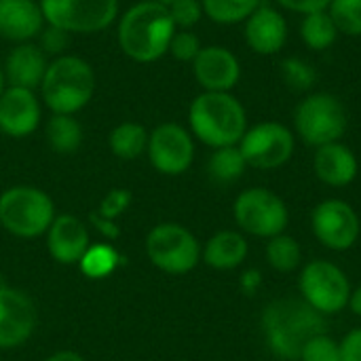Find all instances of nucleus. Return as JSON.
Here are the masks:
<instances>
[{"instance_id":"nucleus-3","label":"nucleus","mask_w":361,"mask_h":361,"mask_svg":"<svg viewBox=\"0 0 361 361\" xmlns=\"http://www.w3.org/2000/svg\"><path fill=\"white\" fill-rule=\"evenodd\" d=\"M262 332L269 349L279 360H298L305 343L326 332V319L305 300H275L262 315Z\"/></svg>"},{"instance_id":"nucleus-40","label":"nucleus","mask_w":361,"mask_h":361,"mask_svg":"<svg viewBox=\"0 0 361 361\" xmlns=\"http://www.w3.org/2000/svg\"><path fill=\"white\" fill-rule=\"evenodd\" d=\"M262 286V275L256 271V269H250L241 275V290L247 294V296H254L258 292V288Z\"/></svg>"},{"instance_id":"nucleus-37","label":"nucleus","mask_w":361,"mask_h":361,"mask_svg":"<svg viewBox=\"0 0 361 361\" xmlns=\"http://www.w3.org/2000/svg\"><path fill=\"white\" fill-rule=\"evenodd\" d=\"M275 2L286 11L309 15V13H317V11H328L332 0H275Z\"/></svg>"},{"instance_id":"nucleus-8","label":"nucleus","mask_w":361,"mask_h":361,"mask_svg":"<svg viewBox=\"0 0 361 361\" xmlns=\"http://www.w3.org/2000/svg\"><path fill=\"white\" fill-rule=\"evenodd\" d=\"M233 218L243 235L271 239L286 233L290 224V209L271 188L252 186L237 195L233 203Z\"/></svg>"},{"instance_id":"nucleus-21","label":"nucleus","mask_w":361,"mask_h":361,"mask_svg":"<svg viewBox=\"0 0 361 361\" xmlns=\"http://www.w3.org/2000/svg\"><path fill=\"white\" fill-rule=\"evenodd\" d=\"M313 171L319 178V182H324L326 186L345 188L355 182L360 173V161L347 144L332 142L315 148Z\"/></svg>"},{"instance_id":"nucleus-20","label":"nucleus","mask_w":361,"mask_h":361,"mask_svg":"<svg viewBox=\"0 0 361 361\" xmlns=\"http://www.w3.org/2000/svg\"><path fill=\"white\" fill-rule=\"evenodd\" d=\"M49 61L51 59L42 53V49L36 42L15 44L6 53L4 63H2L4 80L11 87H23V89L38 91Z\"/></svg>"},{"instance_id":"nucleus-39","label":"nucleus","mask_w":361,"mask_h":361,"mask_svg":"<svg viewBox=\"0 0 361 361\" xmlns=\"http://www.w3.org/2000/svg\"><path fill=\"white\" fill-rule=\"evenodd\" d=\"M89 220H91V224H93L106 239H116V237L121 235L116 222H114V220H108V218H102L97 212H93V214L89 216Z\"/></svg>"},{"instance_id":"nucleus-2","label":"nucleus","mask_w":361,"mask_h":361,"mask_svg":"<svg viewBox=\"0 0 361 361\" xmlns=\"http://www.w3.org/2000/svg\"><path fill=\"white\" fill-rule=\"evenodd\" d=\"M188 131L214 150L237 146L247 131V112L233 93L201 91L188 106Z\"/></svg>"},{"instance_id":"nucleus-33","label":"nucleus","mask_w":361,"mask_h":361,"mask_svg":"<svg viewBox=\"0 0 361 361\" xmlns=\"http://www.w3.org/2000/svg\"><path fill=\"white\" fill-rule=\"evenodd\" d=\"M201 49H203L201 38L192 30H176V34L171 36V42H169V51L167 53L176 61L192 63Z\"/></svg>"},{"instance_id":"nucleus-32","label":"nucleus","mask_w":361,"mask_h":361,"mask_svg":"<svg viewBox=\"0 0 361 361\" xmlns=\"http://www.w3.org/2000/svg\"><path fill=\"white\" fill-rule=\"evenodd\" d=\"M300 361H343L341 357V345L338 341H334L332 336L317 334L313 338H309L305 343V347L300 349Z\"/></svg>"},{"instance_id":"nucleus-19","label":"nucleus","mask_w":361,"mask_h":361,"mask_svg":"<svg viewBox=\"0 0 361 361\" xmlns=\"http://www.w3.org/2000/svg\"><path fill=\"white\" fill-rule=\"evenodd\" d=\"M44 25L38 0H0V38L15 44L34 42Z\"/></svg>"},{"instance_id":"nucleus-13","label":"nucleus","mask_w":361,"mask_h":361,"mask_svg":"<svg viewBox=\"0 0 361 361\" xmlns=\"http://www.w3.org/2000/svg\"><path fill=\"white\" fill-rule=\"evenodd\" d=\"M150 165L163 176H182L195 161V137L180 123H161L148 133Z\"/></svg>"},{"instance_id":"nucleus-14","label":"nucleus","mask_w":361,"mask_h":361,"mask_svg":"<svg viewBox=\"0 0 361 361\" xmlns=\"http://www.w3.org/2000/svg\"><path fill=\"white\" fill-rule=\"evenodd\" d=\"M36 328L32 298L11 286H0V349H17L30 341Z\"/></svg>"},{"instance_id":"nucleus-41","label":"nucleus","mask_w":361,"mask_h":361,"mask_svg":"<svg viewBox=\"0 0 361 361\" xmlns=\"http://www.w3.org/2000/svg\"><path fill=\"white\" fill-rule=\"evenodd\" d=\"M347 309H349L353 315L361 317V286H357V288H353V290H351V298H349Z\"/></svg>"},{"instance_id":"nucleus-24","label":"nucleus","mask_w":361,"mask_h":361,"mask_svg":"<svg viewBox=\"0 0 361 361\" xmlns=\"http://www.w3.org/2000/svg\"><path fill=\"white\" fill-rule=\"evenodd\" d=\"M148 129L142 123L125 121L112 127L108 135V148L110 152L121 161H133L146 154L148 148Z\"/></svg>"},{"instance_id":"nucleus-28","label":"nucleus","mask_w":361,"mask_h":361,"mask_svg":"<svg viewBox=\"0 0 361 361\" xmlns=\"http://www.w3.org/2000/svg\"><path fill=\"white\" fill-rule=\"evenodd\" d=\"M203 15L220 25H235L243 23L260 4L262 0H201Z\"/></svg>"},{"instance_id":"nucleus-35","label":"nucleus","mask_w":361,"mask_h":361,"mask_svg":"<svg viewBox=\"0 0 361 361\" xmlns=\"http://www.w3.org/2000/svg\"><path fill=\"white\" fill-rule=\"evenodd\" d=\"M70 38H72V34H68V32H63V30H59V27H55V25H44L42 32H40L38 38H36V40H38L36 44L42 49V53H44L47 57L55 59V57H61V55L68 53Z\"/></svg>"},{"instance_id":"nucleus-18","label":"nucleus","mask_w":361,"mask_h":361,"mask_svg":"<svg viewBox=\"0 0 361 361\" xmlns=\"http://www.w3.org/2000/svg\"><path fill=\"white\" fill-rule=\"evenodd\" d=\"M89 231L76 216H55L47 231V247L59 264H78L89 250Z\"/></svg>"},{"instance_id":"nucleus-27","label":"nucleus","mask_w":361,"mask_h":361,"mask_svg":"<svg viewBox=\"0 0 361 361\" xmlns=\"http://www.w3.org/2000/svg\"><path fill=\"white\" fill-rule=\"evenodd\" d=\"M247 169V163L239 150V146H224L216 148L207 161V173L218 184H233L237 182Z\"/></svg>"},{"instance_id":"nucleus-23","label":"nucleus","mask_w":361,"mask_h":361,"mask_svg":"<svg viewBox=\"0 0 361 361\" xmlns=\"http://www.w3.org/2000/svg\"><path fill=\"white\" fill-rule=\"evenodd\" d=\"M44 137L53 152L74 154L82 146L85 131L74 114H51L44 125Z\"/></svg>"},{"instance_id":"nucleus-42","label":"nucleus","mask_w":361,"mask_h":361,"mask_svg":"<svg viewBox=\"0 0 361 361\" xmlns=\"http://www.w3.org/2000/svg\"><path fill=\"white\" fill-rule=\"evenodd\" d=\"M44 361H85V357L76 351H57Z\"/></svg>"},{"instance_id":"nucleus-43","label":"nucleus","mask_w":361,"mask_h":361,"mask_svg":"<svg viewBox=\"0 0 361 361\" xmlns=\"http://www.w3.org/2000/svg\"><path fill=\"white\" fill-rule=\"evenodd\" d=\"M6 89V80H4V74H2V66H0V95H2V91Z\"/></svg>"},{"instance_id":"nucleus-25","label":"nucleus","mask_w":361,"mask_h":361,"mask_svg":"<svg viewBox=\"0 0 361 361\" xmlns=\"http://www.w3.org/2000/svg\"><path fill=\"white\" fill-rule=\"evenodd\" d=\"M300 38L302 42L313 49V51H326L328 47H332L338 38V30L330 17L328 11H317V13H309L302 15L300 21Z\"/></svg>"},{"instance_id":"nucleus-7","label":"nucleus","mask_w":361,"mask_h":361,"mask_svg":"<svg viewBox=\"0 0 361 361\" xmlns=\"http://www.w3.org/2000/svg\"><path fill=\"white\" fill-rule=\"evenodd\" d=\"M351 290L353 288L347 273L330 260L317 258L300 269V298L324 317L343 313L349 305Z\"/></svg>"},{"instance_id":"nucleus-15","label":"nucleus","mask_w":361,"mask_h":361,"mask_svg":"<svg viewBox=\"0 0 361 361\" xmlns=\"http://www.w3.org/2000/svg\"><path fill=\"white\" fill-rule=\"evenodd\" d=\"M42 121L40 95L32 89L11 87L0 95V131L8 137L32 135Z\"/></svg>"},{"instance_id":"nucleus-12","label":"nucleus","mask_w":361,"mask_h":361,"mask_svg":"<svg viewBox=\"0 0 361 361\" xmlns=\"http://www.w3.org/2000/svg\"><path fill=\"white\" fill-rule=\"evenodd\" d=\"M311 231L324 247L347 252L360 239L361 220L351 203L343 199H326L317 203L311 214Z\"/></svg>"},{"instance_id":"nucleus-1","label":"nucleus","mask_w":361,"mask_h":361,"mask_svg":"<svg viewBox=\"0 0 361 361\" xmlns=\"http://www.w3.org/2000/svg\"><path fill=\"white\" fill-rule=\"evenodd\" d=\"M116 21L118 47L131 61L152 63L167 55L171 36L176 34L167 6L154 0H140L131 4Z\"/></svg>"},{"instance_id":"nucleus-16","label":"nucleus","mask_w":361,"mask_h":361,"mask_svg":"<svg viewBox=\"0 0 361 361\" xmlns=\"http://www.w3.org/2000/svg\"><path fill=\"white\" fill-rule=\"evenodd\" d=\"M192 76L203 91L231 93L241 78V63L237 55L222 44H207L195 57Z\"/></svg>"},{"instance_id":"nucleus-9","label":"nucleus","mask_w":361,"mask_h":361,"mask_svg":"<svg viewBox=\"0 0 361 361\" xmlns=\"http://www.w3.org/2000/svg\"><path fill=\"white\" fill-rule=\"evenodd\" d=\"M146 256L163 273L186 275L201 262V243L186 226L161 222L146 235Z\"/></svg>"},{"instance_id":"nucleus-44","label":"nucleus","mask_w":361,"mask_h":361,"mask_svg":"<svg viewBox=\"0 0 361 361\" xmlns=\"http://www.w3.org/2000/svg\"><path fill=\"white\" fill-rule=\"evenodd\" d=\"M154 2H159V4H163V6H169V4L176 2V0H154Z\"/></svg>"},{"instance_id":"nucleus-36","label":"nucleus","mask_w":361,"mask_h":361,"mask_svg":"<svg viewBox=\"0 0 361 361\" xmlns=\"http://www.w3.org/2000/svg\"><path fill=\"white\" fill-rule=\"evenodd\" d=\"M131 201H133L131 190H127V188H112V190L102 199V203H99V207H97V214H99L102 218H108V220H114V222H116V218H121V216L129 209Z\"/></svg>"},{"instance_id":"nucleus-26","label":"nucleus","mask_w":361,"mask_h":361,"mask_svg":"<svg viewBox=\"0 0 361 361\" xmlns=\"http://www.w3.org/2000/svg\"><path fill=\"white\" fill-rule=\"evenodd\" d=\"M267 250H264V256H267V262L273 271L277 273H294L296 269H300L302 264V247L300 243L288 235V233H281L277 237H271L267 239Z\"/></svg>"},{"instance_id":"nucleus-22","label":"nucleus","mask_w":361,"mask_h":361,"mask_svg":"<svg viewBox=\"0 0 361 361\" xmlns=\"http://www.w3.org/2000/svg\"><path fill=\"white\" fill-rule=\"evenodd\" d=\"M250 254L247 239L241 231H218L201 247V260L216 271H233Z\"/></svg>"},{"instance_id":"nucleus-38","label":"nucleus","mask_w":361,"mask_h":361,"mask_svg":"<svg viewBox=\"0 0 361 361\" xmlns=\"http://www.w3.org/2000/svg\"><path fill=\"white\" fill-rule=\"evenodd\" d=\"M343 361H361V328H353L338 341Z\"/></svg>"},{"instance_id":"nucleus-31","label":"nucleus","mask_w":361,"mask_h":361,"mask_svg":"<svg viewBox=\"0 0 361 361\" xmlns=\"http://www.w3.org/2000/svg\"><path fill=\"white\" fill-rule=\"evenodd\" d=\"M281 78L292 91H309L317 82L315 68L302 57H288L281 61Z\"/></svg>"},{"instance_id":"nucleus-34","label":"nucleus","mask_w":361,"mask_h":361,"mask_svg":"<svg viewBox=\"0 0 361 361\" xmlns=\"http://www.w3.org/2000/svg\"><path fill=\"white\" fill-rule=\"evenodd\" d=\"M176 30H192L205 15L201 0H176L167 6Z\"/></svg>"},{"instance_id":"nucleus-29","label":"nucleus","mask_w":361,"mask_h":361,"mask_svg":"<svg viewBox=\"0 0 361 361\" xmlns=\"http://www.w3.org/2000/svg\"><path fill=\"white\" fill-rule=\"evenodd\" d=\"M118 252L108 245V243H91L89 250L85 252V256L80 258L78 267L85 273V277L89 279H106L108 275H112L118 267Z\"/></svg>"},{"instance_id":"nucleus-5","label":"nucleus","mask_w":361,"mask_h":361,"mask_svg":"<svg viewBox=\"0 0 361 361\" xmlns=\"http://www.w3.org/2000/svg\"><path fill=\"white\" fill-rule=\"evenodd\" d=\"M55 220L53 199L36 186H11L0 195V226L21 239L47 235Z\"/></svg>"},{"instance_id":"nucleus-30","label":"nucleus","mask_w":361,"mask_h":361,"mask_svg":"<svg viewBox=\"0 0 361 361\" xmlns=\"http://www.w3.org/2000/svg\"><path fill=\"white\" fill-rule=\"evenodd\" d=\"M328 13L338 30L345 36H361V0H332Z\"/></svg>"},{"instance_id":"nucleus-17","label":"nucleus","mask_w":361,"mask_h":361,"mask_svg":"<svg viewBox=\"0 0 361 361\" xmlns=\"http://www.w3.org/2000/svg\"><path fill=\"white\" fill-rule=\"evenodd\" d=\"M245 44L258 55H277L288 42V21L271 4H260L243 21Z\"/></svg>"},{"instance_id":"nucleus-11","label":"nucleus","mask_w":361,"mask_h":361,"mask_svg":"<svg viewBox=\"0 0 361 361\" xmlns=\"http://www.w3.org/2000/svg\"><path fill=\"white\" fill-rule=\"evenodd\" d=\"M237 146L247 167L271 171L290 163L296 150V135L283 123L264 121L247 127Z\"/></svg>"},{"instance_id":"nucleus-4","label":"nucleus","mask_w":361,"mask_h":361,"mask_svg":"<svg viewBox=\"0 0 361 361\" xmlns=\"http://www.w3.org/2000/svg\"><path fill=\"white\" fill-rule=\"evenodd\" d=\"M38 91L51 114H78L95 95V70L85 57L66 53L49 61Z\"/></svg>"},{"instance_id":"nucleus-10","label":"nucleus","mask_w":361,"mask_h":361,"mask_svg":"<svg viewBox=\"0 0 361 361\" xmlns=\"http://www.w3.org/2000/svg\"><path fill=\"white\" fill-rule=\"evenodd\" d=\"M44 23L68 34H97L118 19V0H38Z\"/></svg>"},{"instance_id":"nucleus-6","label":"nucleus","mask_w":361,"mask_h":361,"mask_svg":"<svg viewBox=\"0 0 361 361\" xmlns=\"http://www.w3.org/2000/svg\"><path fill=\"white\" fill-rule=\"evenodd\" d=\"M347 127L349 116L345 104L326 91L309 93L294 110V133L313 148L341 142Z\"/></svg>"}]
</instances>
